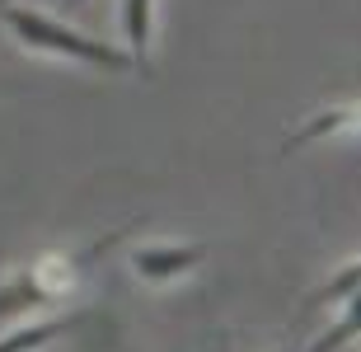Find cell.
<instances>
[{
    "label": "cell",
    "instance_id": "cell-1",
    "mask_svg": "<svg viewBox=\"0 0 361 352\" xmlns=\"http://www.w3.org/2000/svg\"><path fill=\"white\" fill-rule=\"evenodd\" d=\"M0 19H5V28H10L24 47H33V52H56V56H71V61H90V66H99V71H127V61H132V56H122L118 47H108V42H99V38H85V33L66 28L61 19L28 10L19 0H0Z\"/></svg>",
    "mask_w": 361,
    "mask_h": 352
},
{
    "label": "cell",
    "instance_id": "cell-2",
    "mask_svg": "<svg viewBox=\"0 0 361 352\" xmlns=\"http://www.w3.org/2000/svg\"><path fill=\"white\" fill-rule=\"evenodd\" d=\"M118 240V235H108L104 244H94L90 254L80 258V263H61V258H47V263H38V268H28V272H19L10 286H0V320H10V315H19V310H28V305H42V301H52L61 286H71V277L90 263L99 249H108V244Z\"/></svg>",
    "mask_w": 361,
    "mask_h": 352
},
{
    "label": "cell",
    "instance_id": "cell-3",
    "mask_svg": "<svg viewBox=\"0 0 361 352\" xmlns=\"http://www.w3.org/2000/svg\"><path fill=\"white\" fill-rule=\"evenodd\" d=\"M202 258H207L202 244H141V249H132V268L146 282H169V277H183L188 268H197Z\"/></svg>",
    "mask_w": 361,
    "mask_h": 352
},
{
    "label": "cell",
    "instance_id": "cell-4",
    "mask_svg": "<svg viewBox=\"0 0 361 352\" xmlns=\"http://www.w3.org/2000/svg\"><path fill=\"white\" fill-rule=\"evenodd\" d=\"M343 132H361V104H334V109H319L314 118H305L286 141H281V155L319 141V136H343Z\"/></svg>",
    "mask_w": 361,
    "mask_h": 352
},
{
    "label": "cell",
    "instance_id": "cell-5",
    "mask_svg": "<svg viewBox=\"0 0 361 352\" xmlns=\"http://www.w3.org/2000/svg\"><path fill=\"white\" fill-rule=\"evenodd\" d=\"M122 24L132 42V66L150 75V38H155V0H127L122 5Z\"/></svg>",
    "mask_w": 361,
    "mask_h": 352
},
{
    "label": "cell",
    "instance_id": "cell-6",
    "mask_svg": "<svg viewBox=\"0 0 361 352\" xmlns=\"http://www.w3.org/2000/svg\"><path fill=\"white\" fill-rule=\"evenodd\" d=\"M71 324H75V320H47V324H28V329H19V334H10V339H0V352H33V348H42V343H52L56 334H66Z\"/></svg>",
    "mask_w": 361,
    "mask_h": 352
},
{
    "label": "cell",
    "instance_id": "cell-7",
    "mask_svg": "<svg viewBox=\"0 0 361 352\" xmlns=\"http://www.w3.org/2000/svg\"><path fill=\"white\" fill-rule=\"evenodd\" d=\"M71 5H85V0H71Z\"/></svg>",
    "mask_w": 361,
    "mask_h": 352
}]
</instances>
